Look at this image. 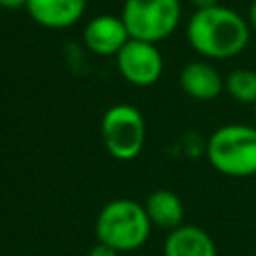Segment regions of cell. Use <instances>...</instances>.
Segmentation results:
<instances>
[{"label": "cell", "mask_w": 256, "mask_h": 256, "mask_svg": "<svg viewBox=\"0 0 256 256\" xmlns=\"http://www.w3.org/2000/svg\"><path fill=\"white\" fill-rule=\"evenodd\" d=\"M82 40L84 46L96 56H116L130 40V34L120 16L100 14L84 26Z\"/></svg>", "instance_id": "7"}, {"label": "cell", "mask_w": 256, "mask_h": 256, "mask_svg": "<svg viewBox=\"0 0 256 256\" xmlns=\"http://www.w3.org/2000/svg\"><path fill=\"white\" fill-rule=\"evenodd\" d=\"M206 158L210 166L232 178H248L256 174V126L224 124L216 128L206 142Z\"/></svg>", "instance_id": "3"}, {"label": "cell", "mask_w": 256, "mask_h": 256, "mask_svg": "<svg viewBox=\"0 0 256 256\" xmlns=\"http://www.w3.org/2000/svg\"><path fill=\"white\" fill-rule=\"evenodd\" d=\"M120 18L130 38L158 44L180 26L182 4L180 0H124Z\"/></svg>", "instance_id": "4"}, {"label": "cell", "mask_w": 256, "mask_h": 256, "mask_svg": "<svg viewBox=\"0 0 256 256\" xmlns=\"http://www.w3.org/2000/svg\"><path fill=\"white\" fill-rule=\"evenodd\" d=\"M144 208L152 226H158L170 232L184 224V204L180 196L172 190H164V188L154 190L146 198Z\"/></svg>", "instance_id": "11"}, {"label": "cell", "mask_w": 256, "mask_h": 256, "mask_svg": "<svg viewBox=\"0 0 256 256\" xmlns=\"http://www.w3.org/2000/svg\"><path fill=\"white\" fill-rule=\"evenodd\" d=\"M116 66L120 76L128 84L146 88L160 80L164 70V58L156 44L130 38L116 54Z\"/></svg>", "instance_id": "6"}, {"label": "cell", "mask_w": 256, "mask_h": 256, "mask_svg": "<svg viewBox=\"0 0 256 256\" xmlns=\"http://www.w3.org/2000/svg\"><path fill=\"white\" fill-rule=\"evenodd\" d=\"M28 16L42 28L62 30L74 26L86 12V0H28Z\"/></svg>", "instance_id": "8"}, {"label": "cell", "mask_w": 256, "mask_h": 256, "mask_svg": "<svg viewBox=\"0 0 256 256\" xmlns=\"http://www.w3.org/2000/svg\"><path fill=\"white\" fill-rule=\"evenodd\" d=\"M164 256H218V248L204 228L182 224L168 232L164 240Z\"/></svg>", "instance_id": "10"}, {"label": "cell", "mask_w": 256, "mask_h": 256, "mask_svg": "<svg viewBox=\"0 0 256 256\" xmlns=\"http://www.w3.org/2000/svg\"><path fill=\"white\" fill-rule=\"evenodd\" d=\"M28 0H0V8L6 10H16V8H26Z\"/></svg>", "instance_id": "14"}, {"label": "cell", "mask_w": 256, "mask_h": 256, "mask_svg": "<svg viewBox=\"0 0 256 256\" xmlns=\"http://www.w3.org/2000/svg\"><path fill=\"white\" fill-rule=\"evenodd\" d=\"M96 238L118 252H132L146 244L152 222L144 204L130 198H116L102 206L96 216Z\"/></svg>", "instance_id": "2"}, {"label": "cell", "mask_w": 256, "mask_h": 256, "mask_svg": "<svg viewBox=\"0 0 256 256\" xmlns=\"http://www.w3.org/2000/svg\"><path fill=\"white\" fill-rule=\"evenodd\" d=\"M102 140L112 158H136L146 140V122L142 112L132 104L110 106L102 116Z\"/></svg>", "instance_id": "5"}, {"label": "cell", "mask_w": 256, "mask_h": 256, "mask_svg": "<svg viewBox=\"0 0 256 256\" xmlns=\"http://www.w3.org/2000/svg\"><path fill=\"white\" fill-rule=\"evenodd\" d=\"M248 24H250L252 32H256V0H252V4L248 8Z\"/></svg>", "instance_id": "16"}, {"label": "cell", "mask_w": 256, "mask_h": 256, "mask_svg": "<svg viewBox=\"0 0 256 256\" xmlns=\"http://www.w3.org/2000/svg\"><path fill=\"white\" fill-rule=\"evenodd\" d=\"M254 110H256V104H254Z\"/></svg>", "instance_id": "17"}, {"label": "cell", "mask_w": 256, "mask_h": 256, "mask_svg": "<svg viewBox=\"0 0 256 256\" xmlns=\"http://www.w3.org/2000/svg\"><path fill=\"white\" fill-rule=\"evenodd\" d=\"M118 254H120L118 250H114L112 246H108L104 242H96L88 252V256H118Z\"/></svg>", "instance_id": "13"}, {"label": "cell", "mask_w": 256, "mask_h": 256, "mask_svg": "<svg viewBox=\"0 0 256 256\" xmlns=\"http://www.w3.org/2000/svg\"><path fill=\"white\" fill-rule=\"evenodd\" d=\"M250 36L248 20L224 4L194 10L186 24L188 44L206 60H230L242 54L250 44Z\"/></svg>", "instance_id": "1"}, {"label": "cell", "mask_w": 256, "mask_h": 256, "mask_svg": "<svg viewBox=\"0 0 256 256\" xmlns=\"http://www.w3.org/2000/svg\"><path fill=\"white\" fill-rule=\"evenodd\" d=\"M180 88L194 100L210 102L224 92V76L208 60H194L182 68Z\"/></svg>", "instance_id": "9"}, {"label": "cell", "mask_w": 256, "mask_h": 256, "mask_svg": "<svg viewBox=\"0 0 256 256\" xmlns=\"http://www.w3.org/2000/svg\"><path fill=\"white\" fill-rule=\"evenodd\" d=\"M224 92L240 104H256V70L236 68L224 78Z\"/></svg>", "instance_id": "12"}, {"label": "cell", "mask_w": 256, "mask_h": 256, "mask_svg": "<svg viewBox=\"0 0 256 256\" xmlns=\"http://www.w3.org/2000/svg\"><path fill=\"white\" fill-rule=\"evenodd\" d=\"M196 10L198 8H210V6H216V4H220V0H188Z\"/></svg>", "instance_id": "15"}]
</instances>
